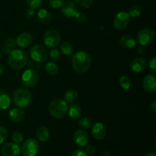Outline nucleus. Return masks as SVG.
Segmentation results:
<instances>
[{"mask_svg":"<svg viewBox=\"0 0 156 156\" xmlns=\"http://www.w3.org/2000/svg\"><path fill=\"white\" fill-rule=\"evenodd\" d=\"M73 69L78 73H84L88 71L91 65V58L85 51H79L74 53L72 59Z\"/></svg>","mask_w":156,"mask_h":156,"instance_id":"f257e3e1","label":"nucleus"},{"mask_svg":"<svg viewBox=\"0 0 156 156\" xmlns=\"http://www.w3.org/2000/svg\"><path fill=\"white\" fill-rule=\"evenodd\" d=\"M28 60V55L27 52L21 49H16L12 50L9 54L8 63L12 69L15 70H20L26 66Z\"/></svg>","mask_w":156,"mask_h":156,"instance_id":"f03ea898","label":"nucleus"},{"mask_svg":"<svg viewBox=\"0 0 156 156\" xmlns=\"http://www.w3.org/2000/svg\"><path fill=\"white\" fill-rule=\"evenodd\" d=\"M68 103L62 99H55L49 105V112L56 119H62L68 111Z\"/></svg>","mask_w":156,"mask_h":156,"instance_id":"7ed1b4c3","label":"nucleus"},{"mask_svg":"<svg viewBox=\"0 0 156 156\" xmlns=\"http://www.w3.org/2000/svg\"><path fill=\"white\" fill-rule=\"evenodd\" d=\"M13 100L18 108H26L31 103L32 94L27 88H19L14 93Z\"/></svg>","mask_w":156,"mask_h":156,"instance_id":"20e7f679","label":"nucleus"},{"mask_svg":"<svg viewBox=\"0 0 156 156\" xmlns=\"http://www.w3.org/2000/svg\"><path fill=\"white\" fill-rule=\"evenodd\" d=\"M30 56L32 60L38 63H41L47 60L48 53H47V49L44 46L36 44L30 48Z\"/></svg>","mask_w":156,"mask_h":156,"instance_id":"39448f33","label":"nucleus"},{"mask_svg":"<svg viewBox=\"0 0 156 156\" xmlns=\"http://www.w3.org/2000/svg\"><path fill=\"white\" fill-rule=\"evenodd\" d=\"M60 40L61 37L59 33L57 30H53V29L46 31L43 37L44 44L50 48H54L57 47L60 43Z\"/></svg>","mask_w":156,"mask_h":156,"instance_id":"423d86ee","label":"nucleus"},{"mask_svg":"<svg viewBox=\"0 0 156 156\" xmlns=\"http://www.w3.org/2000/svg\"><path fill=\"white\" fill-rule=\"evenodd\" d=\"M39 79L40 77L38 73L33 69H27L21 76L22 83L28 88L35 86L39 82Z\"/></svg>","mask_w":156,"mask_h":156,"instance_id":"0eeeda50","label":"nucleus"},{"mask_svg":"<svg viewBox=\"0 0 156 156\" xmlns=\"http://www.w3.org/2000/svg\"><path fill=\"white\" fill-rule=\"evenodd\" d=\"M39 150V144L34 139H28L24 142L21 152L24 156H35Z\"/></svg>","mask_w":156,"mask_h":156,"instance_id":"6e6552de","label":"nucleus"},{"mask_svg":"<svg viewBox=\"0 0 156 156\" xmlns=\"http://www.w3.org/2000/svg\"><path fill=\"white\" fill-rule=\"evenodd\" d=\"M155 32L150 28H144L137 34V41L141 46H146L152 43L155 40Z\"/></svg>","mask_w":156,"mask_h":156,"instance_id":"1a4fd4ad","label":"nucleus"},{"mask_svg":"<svg viewBox=\"0 0 156 156\" xmlns=\"http://www.w3.org/2000/svg\"><path fill=\"white\" fill-rule=\"evenodd\" d=\"M130 16L127 12H120L117 14L114 20V26L117 30H124L129 24Z\"/></svg>","mask_w":156,"mask_h":156,"instance_id":"9d476101","label":"nucleus"},{"mask_svg":"<svg viewBox=\"0 0 156 156\" xmlns=\"http://www.w3.org/2000/svg\"><path fill=\"white\" fill-rule=\"evenodd\" d=\"M1 153L2 156H19L21 148L15 143H8L1 148Z\"/></svg>","mask_w":156,"mask_h":156,"instance_id":"9b49d317","label":"nucleus"},{"mask_svg":"<svg viewBox=\"0 0 156 156\" xmlns=\"http://www.w3.org/2000/svg\"><path fill=\"white\" fill-rule=\"evenodd\" d=\"M91 132L93 137L97 140H104L107 134L106 128L104 126L103 123H100V122H98V123H94L92 125Z\"/></svg>","mask_w":156,"mask_h":156,"instance_id":"f8f14e48","label":"nucleus"},{"mask_svg":"<svg viewBox=\"0 0 156 156\" xmlns=\"http://www.w3.org/2000/svg\"><path fill=\"white\" fill-rule=\"evenodd\" d=\"M75 143L79 147H85L88 143V136L83 129H77L73 135Z\"/></svg>","mask_w":156,"mask_h":156,"instance_id":"ddd939ff","label":"nucleus"},{"mask_svg":"<svg viewBox=\"0 0 156 156\" xmlns=\"http://www.w3.org/2000/svg\"><path fill=\"white\" fill-rule=\"evenodd\" d=\"M62 13L66 18H75L78 13L76 4L72 1H66L62 6Z\"/></svg>","mask_w":156,"mask_h":156,"instance_id":"4468645a","label":"nucleus"},{"mask_svg":"<svg viewBox=\"0 0 156 156\" xmlns=\"http://www.w3.org/2000/svg\"><path fill=\"white\" fill-rule=\"evenodd\" d=\"M15 40H16V44L18 47L26 48L29 47L33 42V36L30 33L23 32L20 34Z\"/></svg>","mask_w":156,"mask_h":156,"instance_id":"2eb2a0df","label":"nucleus"},{"mask_svg":"<svg viewBox=\"0 0 156 156\" xmlns=\"http://www.w3.org/2000/svg\"><path fill=\"white\" fill-rule=\"evenodd\" d=\"M143 87L149 93L155 92L156 89V79L155 75H148L143 81Z\"/></svg>","mask_w":156,"mask_h":156,"instance_id":"dca6fc26","label":"nucleus"},{"mask_svg":"<svg viewBox=\"0 0 156 156\" xmlns=\"http://www.w3.org/2000/svg\"><path fill=\"white\" fill-rule=\"evenodd\" d=\"M147 62L144 58H136L131 62L130 69L134 73H142L146 69Z\"/></svg>","mask_w":156,"mask_h":156,"instance_id":"f3484780","label":"nucleus"},{"mask_svg":"<svg viewBox=\"0 0 156 156\" xmlns=\"http://www.w3.org/2000/svg\"><path fill=\"white\" fill-rule=\"evenodd\" d=\"M120 46L126 49H133L136 46V41L129 34L123 35L119 40Z\"/></svg>","mask_w":156,"mask_h":156,"instance_id":"a211bd4d","label":"nucleus"},{"mask_svg":"<svg viewBox=\"0 0 156 156\" xmlns=\"http://www.w3.org/2000/svg\"><path fill=\"white\" fill-rule=\"evenodd\" d=\"M9 117L12 122L18 123L21 122L24 117V112L21 108H12L9 113Z\"/></svg>","mask_w":156,"mask_h":156,"instance_id":"6ab92c4d","label":"nucleus"},{"mask_svg":"<svg viewBox=\"0 0 156 156\" xmlns=\"http://www.w3.org/2000/svg\"><path fill=\"white\" fill-rule=\"evenodd\" d=\"M68 114L69 117L73 120H77V119L80 118L82 116V109H81L80 106L76 104H71L69 107H68Z\"/></svg>","mask_w":156,"mask_h":156,"instance_id":"aec40b11","label":"nucleus"},{"mask_svg":"<svg viewBox=\"0 0 156 156\" xmlns=\"http://www.w3.org/2000/svg\"><path fill=\"white\" fill-rule=\"evenodd\" d=\"M11 105L10 96L5 91L0 89V111L7 110Z\"/></svg>","mask_w":156,"mask_h":156,"instance_id":"412c9836","label":"nucleus"},{"mask_svg":"<svg viewBox=\"0 0 156 156\" xmlns=\"http://www.w3.org/2000/svg\"><path fill=\"white\" fill-rule=\"evenodd\" d=\"M36 136L41 142H47L50 138V131L46 126H40L36 132Z\"/></svg>","mask_w":156,"mask_h":156,"instance_id":"4be33fe9","label":"nucleus"},{"mask_svg":"<svg viewBox=\"0 0 156 156\" xmlns=\"http://www.w3.org/2000/svg\"><path fill=\"white\" fill-rule=\"evenodd\" d=\"M37 18L43 24H48L52 20V15L47 9H40L37 12Z\"/></svg>","mask_w":156,"mask_h":156,"instance_id":"5701e85b","label":"nucleus"},{"mask_svg":"<svg viewBox=\"0 0 156 156\" xmlns=\"http://www.w3.org/2000/svg\"><path fill=\"white\" fill-rule=\"evenodd\" d=\"M60 50L62 53L65 56H72L74 53V47L71 43L68 41H64L60 45Z\"/></svg>","mask_w":156,"mask_h":156,"instance_id":"b1692460","label":"nucleus"},{"mask_svg":"<svg viewBox=\"0 0 156 156\" xmlns=\"http://www.w3.org/2000/svg\"><path fill=\"white\" fill-rule=\"evenodd\" d=\"M45 70L50 76H56L59 73V67L55 62H49L45 65Z\"/></svg>","mask_w":156,"mask_h":156,"instance_id":"393cba45","label":"nucleus"},{"mask_svg":"<svg viewBox=\"0 0 156 156\" xmlns=\"http://www.w3.org/2000/svg\"><path fill=\"white\" fill-rule=\"evenodd\" d=\"M79 97V94L75 90H69L66 92L64 98H65V101L67 103L73 104L76 101Z\"/></svg>","mask_w":156,"mask_h":156,"instance_id":"a878e982","label":"nucleus"},{"mask_svg":"<svg viewBox=\"0 0 156 156\" xmlns=\"http://www.w3.org/2000/svg\"><path fill=\"white\" fill-rule=\"evenodd\" d=\"M129 15L132 18H138L142 14V9L140 6L139 5H133L132 7L129 8V12H128Z\"/></svg>","mask_w":156,"mask_h":156,"instance_id":"bb28decb","label":"nucleus"},{"mask_svg":"<svg viewBox=\"0 0 156 156\" xmlns=\"http://www.w3.org/2000/svg\"><path fill=\"white\" fill-rule=\"evenodd\" d=\"M120 85L121 86V88L124 90H129L131 87V82L129 79L128 78V76H122L120 78Z\"/></svg>","mask_w":156,"mask_h":156,"instance_id":"cd10ccee","label":"nucleus"},{"mask_svg":"<svg viewBox=\"0 0 156 156\" xmlns=\"http://www.w3.org/2000/svg\"><path fill=\"white\" fill-rule=\"evenodd\" d=\"M25 1L30 9H37L41 8L44 2V0H25Z\"/></svg>","mask_w":156,"mask_h":156,"instance_id":"c85d7f7f","label":"nucleus"},{"mask_svg":"<svg viewBox=\"0 0 156 156\" xmlns=\"http://www.w3.org/2000/svg\"><path fill=\"white\" fill-rule=\"evenodd\" d=\"M12 139L14 143L19 145L23 143V141H24V136H23V134L21 132L17 131V132L13 133V134L12 136Z\"/></svg>","mask_w":156,"mask_h":156,"instance_id":"c756f323","label":"nucleus"},{"mask_svg":"<svg viewBox=\"0 0 156 156\" xmlns=\"http://www.w3.org/2000/svg\"><path fill=\"white\" fill-rule=\"evenodd\" d=\"M79 125L82 129H89L91 126V121L88 117H83L79 120Z\"/></svg>","mask_w":156,"mask_h":156,"instance_id":"7c9ffc66","label":"nucleus"},{"mask_svg":"<svg viewBox=\"0 0 156 156\" xmlns=\"http://www.w3.org/2000/svg\"><path fill=\"white\" fill-rule=\"evenodd\" d=\"M60 52L57 50V49H52L50 52V59H52L53 61H58L59 59H60Z\"/></svg>","mask_w":156,"mask_h":156,"instance_id":"2f4dec72","label":"nucleus"},{"mask_svg":"<svg viewBox=\"0 0 156 156\" xmlns=\"http://www.w3.org/2000/svg\"><path fill=\"white\" fill-rule=\"evenodd\" d=\"M75 1L79 6L87 9L93 4L94 0H75Z\"/></svg>","mask_w":156,"mask_h":156,"instance_id":"473e14b6","label":"nucleus"},{"mask_svg":"<svg viewBox=\"0 0 156 156\" xmlns=\"http://www.w3.org/2000/svg\"><path fill=\"white\" fill-rule=\"evenodd\" d=\"M65 1L64 0H50V5L53 9H59L62 6Z\"/></svg>","mask_w":156,"mask_h":156,"instance_id":"72a5a7b5","label":"nucleus"},{"mask_svg":"<svg viewBox=\"0 0 156 156\" xmlns=\"http://www.w3.org/2000/svg\"><path fill=\"white\" fill-rule=\"evenodd\" d=\"M8 137V131L5 128L0 126V145L4 143Z\"/></svg>","mask_w":156,"mask_h":156,"instance_id":"f704fd0d","label":"nucleus"},{"mask_svg":"<svg viewBox=\"0 0 156 156\" xmlns=\"http://www.w3.org/2000/svg\"><path fill=\"white\" fill-rule=\"evenodd\" d=\"M5 47H9V48H13L16 45V40L12 37L8 38L5 42Z\"/></svg>","mask_w":156,"mask_h":156,"instance_id":"c9c22d12","label":"nucleus"},{"mask_svg":"<svg viewBox=\"0 0 156 156\" xmlns=\"http://www.w3.org/2000/svg\"><path fill=\"white\" fill-rule=\"evenodd\" d=\"M75 18H76V19L80 23H83L86 21V15H85V14H84L83 12H78L77 15L75 16Z\"/></svg>","mask_w":156,"mask_h":156,"instance_id":"e433bc0d","label":"nucleus"},{"mask_svg":"<svg viewBox=\"0 0 156 156\" xmlns=\"http://www.w3.org/2000/svg\"><path fill=\"white\" fill-rule=\"evenodd\" d=\"M149 68L153 73H156V57L153 56L149 61Z\"/></svg>","mask_w":156,"mask_h":156,"instance_id":"4c0bfd02","label":"nucleus"},{"mask_svg":"<svg viewBox=\"0 0 156 156\" xmlns=\"http://www.w3.org/2000/svg\"><path fill=\"white\" fill-rule=\"evenodd\" d=\"M35 16V12L34 9H28L26 10L25 12V17L27 19L30 20L32 18H34V17Z\"/></svg>","mask_w":156,"mask_h":156,"instance_id":"58836bf2","label":"nucleus"},{"mask_svg":"<svg viewBox=\"0 0 156 156\" xmlns=\"http://www.w3.org/2000/svg\"><path fill=\"white\" fill-rule=\"evenodd\" d=\"M85 153L88 155H92L95 152V148L94 146H91V145H88L85 148Z\"/></svg>","mask_w":156,"mask_h":156,"instance_id":"ea45409f","label":"nucleus"},{"mask_svg":"<svg viewBox=\"0 0 156 156\" xmlns=\"http://www.w3.org/2000/svg\"><path fill=\"white\" fill-rule=\"evenodd\" d=\"M71 156H87V154L82 149H76L72 153Z\"/></svg>","mask_w":156,"mask_h":156,"instance_id":"a19ab883","label":"nucleus"},{"mask_svg":"<svg viewBox=\"0 0 156 156\" xmlns=\"http://www.w3.org/2000/svg\"><path fill=\"white\" fill-rule=\"evenodd\" d=\"M27 69H33L34 67V62L33 60H27V63H26Z\"/></svg>","mask_w":156,"mask_h":156,"instance_id":"79ce46f5","label":"nucleus"},{"mask_svg":"<svg viewBox=\"0 0 156 156\" xmlns=\"http://www.w3.org/2000/svg\"><path fill=\"white\" fill-rule=\"evenodd\" d=\"M145 50H145L144 46H141V45H140V47H137L136 51H137V53H139V54H143V53H144Z\"/></svg>","mask_w":156,"mask_h":156,"instance_id":"37998d69","label":"nucleus"},{"mask_svg":"<svg viewBox=\"0 0 156 156\" xmlns=\"http://www.w3.org/2000/svg\"><path fill=\"white\" fill-rule=\"evenodd\" d=\"M2 50H3V52H4V53L5 55H9V54H10L11 52H12V50H11V48L5 47H5H3Z\"/></svg>","mask_w":156,"mask_h":156,"instance_id":"c03bdc74","label":"nucleus"},{"mask_svg":"<svg viewBox=\"0 0 156 156\" xmlns=\"http://www.w3.org/2000/svg\"><path fill=\"white\" fill-rule=\"evenodd\" d=\"M151 108L153 112H156V101L154 100L151 104Z\"/></svg>","mask_w":156,"mask_h":156,"instance_id":"a18cd8bd","label":"nucleus"},{"mask_svg":"<svg viewBox=\"0 0 156 156\" xmlns=\"http://www.w3.org/2000/svg\"><path fill=\"white\" fill-rule=\"evenodd\" d=\"M44 69V66L41 64H38L36 66V70L37 72H42Z\"/></svg>","mask_w":156,"mask_h":156,"instance_id":"49530a36","label":"nucleus"},{"mask_svg":"<svg viewBox=\"0 0 156 156\" xmlns=\"http://www.w3.org/2000/svg\"><path fill=\"white\" fill-rule=\"evenodd\" d=\"M4 72H5L4 67H3V66L2 65V64H0V76H2L3 73H4Z\"/></svg>","mask_w":156,"mask_h":156,"instance_id":"de8ad7c7","label":"nucleus"},{"mask_svg":"<svg viewBox=\"0 0 156 156\" xmlns=\"http://www.w3.org/2000/svg\"><path fill=\"white\" fill-rule=\"evenodd\" d=\"M145 156H156L155 153L153 152H147V153L145 155Z\"/></svg>","mask_w":156,"mask_h":156,"instance_id":"09e8293b","label":"nucleus"},{"mask_svg":"<svg viewBox=\"0 0 156 156\" xmlns=\"http://www.w3.org/2000/svg\"><path fill=\"white\" fill-rule=\"evenodd\" d=\"M103 156H110V152L108 151H105L103 153Z\"/></svg>","mask_w":156,"mask_h":156,"instance_id":"8fccbe9b","label":"nucleus"},{"mask_svg":"<svg viewBox=\"0 0 156 156\" xmlns=\"http://www.w3.org/2000/svg\"><path fill=\"white\" fill-rule=\"evenodd\" d=\"M0 58H1V52H0Z\"/></svg>","mask_w":156,"mask_h":156,"instance_id":"3c124183","label":"nucleus"}]
</instances>
